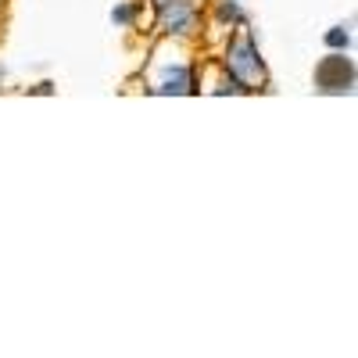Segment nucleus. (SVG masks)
<instances>
[{
	"label": "nucleus",
	"mask_w": 358,
	"mask_h": 358,
	"mask_svg": "<svg viewBox=\"0 0 358 358\" xmlns=\"http://www.w3.org/2000/svg\"><path fill=\"white\" fill-rule=\"evenodd\" d=\"M348 43H351V36L344 33V29H330V33H326V47H334V50H348Z\"/></svg>",
	"instance_id": "5"
},
{
	"label": "nucleus",
	"mask_w": 358,
	"mask_h": 358,
	"mask_svg": "<svg viewBox=\"0 0 358 358\" xmlns=\"http://www.w3.org/2000/svg\"><path fill=\"white\" fill-rule=\"evenodd\" d=\"M158 90H162V94H190V90H194V76H190V69H183V65L172 69Z\"/></svg>",
	"instance_id": "4"
},
{
	"label": "nucleus",
	"mask_w": 358,
	"mask_h": 358,
	"mask_svg": "<svg viewBox=\"0 0 358 358\" xmlns=\"http://www.w3.org/2000/svg\"><path fill=\"white\" fill-rule=\"evenodd\" d=\"M197 25V8L187 0H165L162 4V29L165 33H190Z\"/></svg>",
	"instance_id": "3"
},
{
	"label": "nucleus",
	"mask_w": 358,
	"mask_h": 358,
	"mask_svg": "<svg viewBox=\"0 0 358 358\" xmlns=\"http://www.w3.org/2000/svg\"><path fill=\"white\" fill-rule=\"evenodd\" d=\"M111 18H115L118 25H129V22L136 18V11H133V8H115V11H111Z\"/></svg>",
	"instance_id": "7"
},
{
	"label": "nucleus",
	"mask_w": 358,
	"mask_h": 358,
	"mask_svg": "<svg viewBox=\"0 0 358 358\" xmlns=\"http://www.w3.org/2000/svg\"><path fill=\"white\" fill-rule=\"evenodd\" d=\"M219 18H226V22H241L244 15H241V8H236L233 0H226V4L219 8Z\"/></svg>",
	"instance_id": "6"
},
{
	"label": "nucleus",
	"mask_w": 358,
	"mask_h": 358,
	"mask_svg": "<svg viewBox=\"0 0 358 358\" xmlns=\"http://www.w3.org/2000/svg\"><path fill=\"white\" fill-rule=\"evenodd\" d=\"M226 69H229V79L241 90H255V86L265 83V69H262V57H258V47H255L251 36H241V40L229 43Z\"/></svg>",
	"instance_id": "1"
},
{
	"label": "nucleus",
	"mask_w": 358,
	"mask_h": 358,
	"mask_svg": "<svg viewBox=\"0 0 358 358\" xmlns=\"http://www.w3.org/2000/svg\"><path fill=\"white\" fill-rule=\"evenodd\" d=\"M315 86L322 94H351L355 90V65L344 54H326L315 65Z\"/></svg>",
	"instance_id": "2"
}]
</instances>
